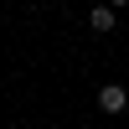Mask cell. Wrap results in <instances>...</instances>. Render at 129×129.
Instances as JSON below:
<instances>
[{
  "label": "cell",
  "instance_id": "cell-2",
  "mask_svg": "<svg viewBox=\"0 0 129 129\" xmlns=\"http://www.w3.org/2000/svg\"><path fill=\"white\" fill-rule=\"evenodd\" d=\"M88 26H93V31H114V5H98V10L88 16Z\"/></svg>",
  "mask_w": 129,
  "mask_h": 129
},
{
  "label": "cell",
  "instance_id": "cell-3",
  "mask_svg": "<svg viewBox=\"0 0 129 129\" xmlns=\"http://www.w3.org/2000/svg\"><path fill=\"white\" fill-rule=\"evenodd\" d=\"M109 5H129V0H109Z\"/></svg>",
  "mask_w": 129,
  "mask_h": 129
},
{
  "label": "cell",
  "instance_id": "cell-1",
  "mask_svg": "<svg viewBox=\"0 0 129 129\" xmlns=\"http://www.w3.org/2000/svg\"><path fill=\"white\" fill-rule=\"evenodd\" d=\"M124 103H129V93L119 88V83H109V88H98V109H103V114H119Z\"/></svg>",
  "mask_w": 129,
  "mask_h": 129
}]
</instances>
